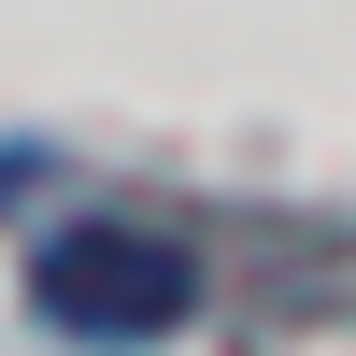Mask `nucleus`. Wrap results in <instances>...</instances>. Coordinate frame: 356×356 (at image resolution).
Returning <instances> with one entry per match:
<instances>
[{"label":"nucleus","mask_w":356,"mask_h":356,"mask_svg":"<svg viewBox=\"0 0 356 356\" xmlns=\"http://www.w3.org/2000/svg\"><path fill=\"white\" fill-rule=\"evenodd\" d=\"M0 200H15V157H0Z\"/></svg>","instance_id":"2"},{"label":"nucleus","mask_w":356,"mask_h":356,"mask_svg":"<svg viewBox=\"0 0 356 356\" xmlns=\"http://www.w3.org/2000/svg\"><path fill=\"white\" fill-rule=\"evenodd\" d=\"M29 314L72 342H157L200 314V257L171 243V228H129V214H86L43 243V271H29Z\"/></svg>","instance_id":"1"}]
</instances>
